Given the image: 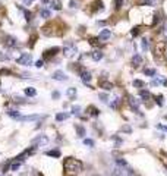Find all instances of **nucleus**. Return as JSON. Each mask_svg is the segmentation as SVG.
<instances>
[{
    "mask_svg": "<svg viewBox=\"0 0 167 176\" xmlns=\"http://www.w3.org/2000/svg\"><path fill=\"white\" fill-rule=\"evenodd\" d=\"M31 144L32 145H47L49 144V138H47L45 135H38L31 141Z\"/></svg>",
    "mask_w": 167,
    "mask_h": 176,
    "instance_id": "4",
    "label": "nucleus"
},
{
    "mask_svg": "<svg viewBox=\"0 0 167 176\" xmlns=\"http://www.w3.org/2000/svg\"><path fill=\"white\" fill-rule=\"evenodd\" d=\"M141 65H142V57L139 54H133V57H132V66H133V68H139Z\"/></svg>",
    "mask_w": 167,
    "mask_h": 176,
    "instance_id": "11",
    "label": "nucleus"
},
{
    "mask_svg": "<svg viewBox=\"0 0 167 176\" xmlns=\"http://www.w3.org/2000/svg\"><path fill=\"white\" fill-rule=\"evenodd\" d=\"M100 87H101V88H104V90H107V91L113 90V84H111V82H109V81H100Z\"/></svg>",
    "mask_w": 167,
    "mask_h": 176,
    "instance_id": "15",
    "label": "nucleus"
},
{
    "mask_svg": "<svg viewBox=\"0 0 167 176\" xmlns=\"http://www.w3.org/2000/svg\"><path fill=\"white\" fill-rule=\"evenodd\" d=\"M59 52H60V47H52V49H49L47 52H44L43 57H44V59H50V57L56 56V54H57Z\"/></svg>",
    "mask_w": 167,
    "mask_h": 176,
    "instance_id": "7",
    "label": "nucleus"
},
{
    "mask_svg": "<svg viewBox=\"0 0 167 176\" xmlns=\"http://www.w3.org/2000/svg\"><path fill=\"white\" fill-rule=\"evenodd\" d=\"M19 166H21V163H19V162H15V163L12 164V167H10V169H12V170H18V169H19Z\"/></svg>",
    "mask_w": 167,
    "mask_h": 176,
    "instance_id": "37",
    "label": "nucleus"
},
{
    "mask_svg": "<svg viewBox=\"0 0 167 176\" xmlns=\"http://www.w3.org/2000/svg\"><path fill=\"white\" fill-rule=\"evenodd\" d=\"M89 43L92 44V46H100V43H98V40H97V38H92V37L89 38Z\"/></svg>",
    "mask_w": 167,
    "mask_h": 176,
    "instance_id": "36",
    "label": "nucleus"
},
{
    "mask_svg": "<svg viewBox=\"0 0 167 176\" xmlns=\"http://www.w3.org/2000/svg\"><path fill=\"white\" fill-rule=\"evenodd\" d=\"M139 34H141V28H139V27H135V28L132 30V35L136 37V35H139Z\"/></svg>",
    "mask_w": 167,
    "mask_h": 176,
    "instance_id": "32",
    "label": "nucleus"
},
{
    "mask_svg": "<svg viewBox=\"0 0 167 176\" xmlns=\"http://www.w3.org/2000/svg\"><path fill=\"white\" fill-rule=\"evenodd\" d=\"M23 2H25L27 5H30V3H32V2H34V0H23Z\"/></svg>",
    "mask_w": 167,
    "mask_h": 176,
    "instance_id": "45",
    "label": "nucleus"
},
{
    "mask_svg": "<svg viewBox=\"0 0 167 176\" xmlns=\"http://www.w3.org/2000/svg\"><path fill=\"white\" fill-rule=\"evenodd\" d=\"M133 87H135V88H139V90H142V88L145 87V82L141 81V79H135V81H133Z\"/></svg>",
    "mask_w": 167,
    "mask_h": 176,
    "instance_id": "22",
    "label": "nucleus"
},
{
    "mask_svg": "<svg viewBox=\"0 0 167 176\" xmlns=\"http://www.w3.org/2000/svg\"><path fill=\"white\" fill-rule=\"evenodd\" d=\"M41 2H43V3H47V2H49V0H41Z\"/></svg>",
    "mask_w": 167,
    "mask_h": 176,
    "instance_id": "47",
    "label": "nucleus"
},
{
    "mask_svg": "<svg viewBox=\"0 0 167 176\" xmlns=\"http://www.w3.org/2000/svg\"><path fill=\"white\" fill-rule=\"evenodd\" d=\"M76 134H78V137H79V138H84V137H85V134H87V131H85V128H84V126H81V125H79V126H76Z\"/></svg>",
    "mask_w": 167,
    "mask_h": 176,
    "instance_id": "19",
    "label": "nucleus"
},
{
    "mask_svg": "<svg viewBox=\"0 0 167 176\" xmlns=\"http://www.w3.org/2000/svg\"><path fill=\"white\" fill-rule=\"evenodd\" d=\"M110 37H111V31L107 30V28H104V30H101V32H100V35H98V40H100V41H106V40H109Z\"/></svg>",
    "mask_w": 167,
    "mask_h": 176,
    "instance_id": "9",
    "label": "nucleus"
},
{
    "mask_svg": "<svg viewBox=\"0 0 167 176\" xmlns=\"http://www.w3.org/2000/svg\"><path fill=\"white\" fill-rule=\"evenodd\" d=\"M163 100H164V97H163V96H161V94H160V96H157V97H155V103H157V104H158V106H163Z\"/></svg>",
    "mask_w": 167,
    "mask_h": 176,
    "instance_id": "30",
    "label": "nucleus"
},
{
    "mask_svg": "<svg viewBox=\"0 0 167 176\" xmlns=\"http://www.w3.org/2000/svg\"><path fill=\"white\" fill-rule=\"evenodd\" d=\"M0 59H2V60H9V59H10V56H6V54H0Z\"/></svg>",
    "mask_w": 167,
    "mask_h": 176,
    "instance_id": "42",
    "label": "nucleus"
},
{
    "mask_svg": "<svg viewBox=\"0 0 167 176\" xmlns=\"http://www.w3.org/2000/svg\"><path fill=\"white\" fill-rule=\"evenodd\" d=\"M50 6H52V9H54V10H60V9H62V2H60V0H52Z\"/></svg>",
    "mask_w": 167,
    "mask_h": 176,
    "instance_id": "16",
    "label": "nucleus"
},
{
    "mask_svg": "<svg viewBox=\"0 0 167 176\" xmlns=\"http://www.w3.org/2000/svg\"><path fill=\"white\" fill-rule=\"evenodd\" d=\"M139 97L144 98V100H148V98L151 97V94H150V91H147V90H141V91H139Z\"/></svg>",
    "mask_w": 167,
    "mask_h": 176,
    "instance_id": "23",
    "label": "nucleus"
},
{
    "mask_svg": "<svg viewBox=\"0 0 167 176\" xmlns=\"http://www.w3.org/2000/svg\"><path fill=\"white\" fill-rule=\"evenodd\" d=\"M122 3H123V0H114V8L116 9H120L122 8Z\"/></svg>",
    "mask_w": 167,
    "mask_h": 176,
    "instance_id": "33",
    "label": "nucleus"
},
{
    "mask_svg": "<svg viewBox=\"0 0 167 176\" xmlns=\"http://www.w3.org/2000/svg\"><path fill=\"white\" fill-rule=\"evenodd\" d=\"M40 118H41L40 115H30V116H21L19 120H22V122H32V120H38Z\"/></svg>",
    "mask_w": 167,
    "mask_h": 176,
    "instance_id": "12",
    "label": "nucleus"
},
{
    "mask_svg": "<svg viewBox=\"0 0 167 176\" xmlns=\"http://www.w3.org/2000/svg\"><path fill=\"white\" fill-rule=\"evenodd\" d=\"M103 53L100 52V50H94L92 53H91V57H92V60H95V62H98V60H101L103 59Z\"/></svg>",
    "mask_w": 167,
    "mask_h": 176,
    "instance_id": "13",
    "label": "nucleus"
},
{
    "mask_svg": "<svg viewBox=\"0 0 167 176\" xmlns=\"http://www.w3.org/2000/svg\"><path fill=\"white\" fill-rule=\"evenodd\" d=\"M164 35L167 37V24H166V27H164Z\"/></svg>",
    "mask_w": 167,
    "mask_h": 176,
    "instance_id": "46",
    "label": "nucleus"
},
{
    "mask_svg": "<svg viewBox=\"0 0 167 176\" xmlns=\"http://www.w3.org/2000/svg\"><path fill=\"white\" fill-rule=\"evenodd\" d=\"M87 113H88V115H91V116H98V115H100L98 109H97V107H94V106H88Z\"/></svg>",
    "mask_w": 167,
    "mask_h": 176,
    "instance_id": "14",
    "label": "nucleus"
},
{
    "mask_svg": "<svg viewBox=\"0 0 167 176\" xmlns=\"http://www.w3.org/2000/svg\"><path fill=\"white\" fill-rule=\"evenodd\" d=\"M66 96L70 97V98H75V96H76V88H74V87L67 88V90H66Z\"/></svg>",
    "mask_w": 167,
    "mask_h": 176,
    "instance_id": "17",
    "label": "nucleus"
},
{
    "mask_svg": "<svg viewBox=\"0 0 167 176\" xmlns=\"http://www.w3.org/2000/svg\"><path fill=\"white\" fill-rule=\"evenodd\" d=\"M23 15H25V19H27L28 22L32 19V13H31L30 10H23Z\"/></svg>",
    "mask_w": 167,
    "mask_h": 176,
    "instance_id": "29",
    "label": "nucleus"
},
{
    "mask_svg": "<svg viewBox=\"0 0 167 176\" xmlns=\"http://www.w3.org/2000/svg\"><path fill=\"white\" fill-rule=\"evenodd\" d=\"M141 3H142V5H148V6H151V5H153V0H142Z\"/></svg>",
    "mask_w": 167,
    "mask_h": 176,
    "instance_id": "39",
    "label": "nucleus"
},
{
    "mask_svg": "<svg viewBox=\"0 0 167 176\" xmlns=\"http://www.w3.org/2000/svg\"><path fill=\"white\" fill-rule=\"evenodd\" d=\"M128 103L131 104V107H132L133 112H139V104H141L139 100H136L133 96H128Z\"/></svg>",
    "mask_w": 167,
    "mask_h": 176,
    "instance_id": "5",
    "label": "nucleus"
},
{
    "mask_svg": "<svg viewBox=\"0 0 167 176\" xmlns=\"http://www.w3.org/2000/svg\"><path fill=\"white\" fill-rule=\"evenodd\" d=\"M91 74L88 72V71H81V79H82V82L85 84V85H89V81H91Z\"/></svg>",
    "mask_w": 167,
    "mask_h": 176,
    "instance_id": "10",
    "label": "nucleus"
},
{
    "mask_svg": "<svg viewBox=\"0 0 167 176\" xmlns=\"http://www.w3.org/2000/svg\"><path fill=\"white\" fill-rule=\"evenodd\" d=\"M43 65H44V62H43V60H38V62L35 63V66H37V68H43Z\"/></svg>",
    "mask_w": 167,
    "mask_h": 176,
    "instance_id": "41",
    "label": "nucleus"
},
{
    "mask_svg": "<svg viewBox=\"0 0 167 176\" xmlns=\"http://www.w3.org/2000/svg\"><path fill=\"white\" fill-rule=\"evenodd\" d=\"M52 97H53V98H56V100H57V98H59V97H60V93H59V91H53V93H52Z\"/></svg>",
    "mask_w": 167,
    "mask_h": 176,
    "instance_id": "38",
    "label": "nucleus"
},
{
    "mask_svg": "<svg viewBox=\"0 0 167 176\" xmlns=\"http://www.w3.org/2000/svg\"><path fill=\"white\" fill-rule=\"evenodd\" d=\"M100 100H101L103 103H107V101H109V96L103 93V94H100Z\"/></svg>",
    "mask_w": 167,
    "mask_h": 176,
    "instance_id": "34",
    "label": "nucleus"
},
{
    "mask_svg": "<svg viewBox=\"0 0 167 176\" xmlns=\"http://www.w3.org/2000/svg\"><path fill=\"white\" fill-rule=\"evenodd\" d=\"M84 144H85L87 147H94V141H92V140H88V138L84 140Z\"/></svg>",
    "mask_w": 167,
    "mask_h": 176,
    "instance_id": "35",
    "label": "nucleus"
},
{
    "mask_svg": "<svg viewBox=\"0 0 167 176\" xmlns=\"http://www.w3.org/2000/svg\"><path fill=\"white\" fill-rule=\"evenodd\" d=\"M52 78H53L54 81H60V82L67 79V76H66V74H65L63 71H54L53 75H52Z\"/></svg>",
    "mask_w": 167,
    "mask_h": 176,
    "instance_id": "8",
    "label": "nucleus"
},
{
    "mask_svg": "<svg viewBox=\"0 0 167 176\" xmlns=\"http://www.w3.org/2000/svg\"><path fill=\"white\" fill-rule=\"evenodd\" d=\"M157 128H158V129H163V131H166V132H167V126H163V125H157Z\"/></svg>",
    "mask_w": 167,
    "mask_h": 176,
    "instance_id": "43",
    "label": "nucleus"
},
{
    "mask_svg": "<svg viewBox=\"0 0 167 176\" xmlns=\"http://www.w3.org/2000/svg\"><path fill=\"white\" fill-rule=\"evenodd\" d=\"M8 115L13 119H21V113L18 112V110H8Z\"/></svg>",
    "mask_w": 167,
    "mask_h": 176,
    "instance_id": "20",
    "label": "nucleus"
},
{
    "mask_svg": "<svg viewBox=\"0 0 167 176\" xmlns=\"http://www.w3.org/2000/svg\"><path fill=\"white\" fill-rule=\"evenodd\" d=\"M5 46H6V47H10V49L18 47V41H16V38H15V37L8 35V37H5Z\"/></svg>",
    "mask_w": 167,
    "mask_h": 176,
    "instance_id": "6",
    "label": "nucleus"
},
{
    "mask_svg": "<svg viewBox=\"0 0 167 176\" xmlns=\"http://www.w3.org/2000/svg\"><path fill=\"white\" fill-rule=\"evenodd\" d=\"M18 65H23V66H28L32 63V54L31 53H22L18 59H16Z\"/></svg>",
    "mask_w": 167,
    "mask_h": 176,
    "instance_id": "3",
    "label": "nucleus"
},
{
    "mask_svg": "<svg viewBox=\"0 0 167 176\" xmlns=\"http://www.w3.org/2000/svg\"><path fill=\"white\" fill-rule=\"evenodd\" d=\"M40 15H41V18H44V19H49V18L52 16V12H50L49 9H41Z\"/></svg>",
    "mask_w": 167,
    "mask_h": 176,
    "instance_id": "21",
    "label": "nucleus"
},
{
    "mask_svg": "<svg viewBox=\"0 0 167 176\" xmlns=\"http://www.w3.org/2000/svg\"><path fill=\"white\" fill-rule=\"evenodd\" d=\"M141 46H142V50H144V52H147V50H148V47H150L148 38H142V41H141Z\"/></svg>",
    "mask_w": 167,
    "mask_h": 176,
    "instance_id": "25",
    "label": "nucleus"
},
{
    "mask_svg": "<svg viewBox=\"0 0 167 176\" xmlns=\"http://www.w3.org/2000/svg\"><path fill=\"white\" fill-rule=\"evenodd\" d=\"M45 154L47 156H50V157H60V151L59 150H50V151H47Z\"/></svg>",
    "mask_w": 167,
    "mask_h": 176,
    "instance_id": "24",
    "label": "nucleus"
},
{
    "mask_svg": "<svg viewBox=\"0 0 167 176\" xmlns=\"http://www.w3.org/2000/svg\"><path fill=\"white\" fill-rule=\"evenodd\" d=\"M63 167H65V172L67 173V175H78L81 170H82V163L79 162V160H76V159H72V157H67L66 160H65V164H63Z\"/></svg>",
    "mask_w": 167,
    "mask_h": 176,
    "instance_id": "1",
    "label": "nucleus"
},
{
    "mask_svg": "<svg viewBox=\"0 0 167 176\" xmlns=\"http://www.w3.org/2000/svg\"><path fill=\"white\" fill-rule=\"evenodd\" d=\"M69 5H70V8H76V6H75V5H76V3H75V2H74V0H72V2H70V3H69Z\"/></svg>",
    "mask_w": 167,
    "mask_h": 176,
    "instance_id": "44",
    "label": "nucleus"
},
{
    "mask_svg": "<svg viewBox=\"0 0 167 176\" xmlns=\"http://www.w3.org/2000/svg\"><path fill=\"white\" fill-rule=\"evenodd\" d=\"M67 116H69V115H66V113H59V115L56 116V120H57V122H62V120H65Z\"/></svg>",
    "mask_w": 167,
    "mask_h": 176,
    "instance_id": "27",
    "label": "nucleus"
},
{
    "mask_svg": "<svg viewBox=\"0 0 167 176\" xmlns=\"http://www.w3.org/2000/svg\"><path fill=\"white\" fill-rule=\"evenodd\" d=\"M155 69H145V75L147 76H155Z\"/></svg>",
    "mask_w": 167,
    "mask_h": 176,
    "instance_id": "28",
    "label": "nucleus"
},
{
    "mask_svg": "<svg viewBox=\"0 0 167 176\" xmlns=\"http://www.w3.org/2000/svg\"><path fill=\"white\" fill-rule=\"evenodd\" d=\"M25 94H27L28 97H35V96H37V91H35V88L28 87V88H25Z\"/></svg>",
    "mask_w": 167,
    "mask_h": 176,
    "instance_id": "18",
    "label": "nucleus"
},
{
    "mask_svg": "<svg viewBox=\"0 0 167 176\" xmlns=\"http://www.w3.org/2000/svg\"><path fill=\"white\" fill-rule=\"evenodd\" d=\"M72 113H74V115H79V113H81V107H79V106H74V107H72Z\"/></svg>",
    "mask_w": 167,
    "mask_h": 176,
    "instance_id": "31",
    "label": "nucleus"
},
{
    "mask_svg": "<svg viewBox=\"0 0 167 176\" xmlns=\"http://www.w3.org/2000/svg\"><path fill=\"white\" fill-rule=\"evenodd\" d=\"M119 104H120V98L116 97V98L110 103V107H111V109H117V107H119Z\"/></svg>",
    "mask_w": 167,
    "mask_h": 176,
    "instance_id": "26",
    "label": "nucleus"
},
{
    "mask_svg": "<svg viewBox=\"0 0 167 176\" xmlns=\"http://www.w3.org/2000/svg\"><path fill=\"white\" fill-rule=\"evenodd\" d=\"M63 52H65V56L69 57V59H74V57L78 54V49H76V46H75L74 43H70V41H67V43L65 44Z\"/></svg>",
    "mask_w": 167,
    "mask_h": 176,
    "instance_id": "2",
    "label": "nucleus"
},
{
    "mask_svg": "<svg viewBox=\"0 0 167 176\" xmlns=\"http://www.w3.org/2000/svg\"><path fill=\"white\" fill-rule=\"evenodd\" d=\"M122 129H123L125 132H128V134H131V132H132V129H131V126H128V125H126V126H123Z\"/></svg>",
    "mask_w": 167,
    "mask_h": 176,
    "instance_id": "40",
    "label": "nucleus"
}]
</instances>
